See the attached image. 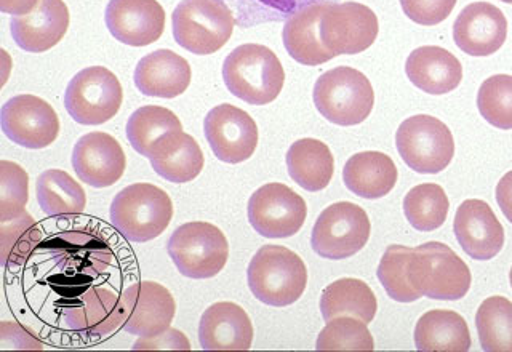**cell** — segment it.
I'll return each instance as SVG.
<instances>
[{
	"label": "cell",
	"mask_w": 512,
	"mask_h": 352,
	"mask_svg": "<svg viewBox=\"0 0 512 352\" xmlns=\"http://www.w3.org/2000/svg\"><path fill=\"white\" fill-rule=\"evenodd\" d=\"M223 79L229 92L239 100L263 106L272 103L282 92L285 71L271 48L244 44L226 56Z\"/></svg>",
	"instance_id": "obj_1"
},
{
	"label": "cell",
	"mask_w": 512,
	"mask_h": 352,
	"mask_svg": "<svg viewBox=\"0 0 512 352\" xmlns=\"http://www.w3.org/2000/svg\"><path fill=\"white\" fill-rule=\"evenodd\" d=\"M247 279L256 300L272 308H285L303 296L308 269L290 248L264 245L248 264Z\"/></svg>",
	"instance_id": "obj_2"
},
{
	"label": "cell",
	"mask_w": 512,
	"mask_h": 352,
	"mask_svg": "<svg viewBox=\"0 0 512 352\" xmlns=\"http://www.w3.org/2000/svg\"><path fill=\"white\" fill-rule=\"evenodd\" d=\"M408 282L418 295L431 300L456 301L468 295L471 271L468 264L440 242L410 248Z\"/></svg>",
	"instance_id": "obj_3"
},
{
	"label": "cell",
	"mask_w": 512,
	"mask_h": 352,
	"mask_svg": "<svg viewBox=\"0 0 512 352\" xmlns=\"http://www.w3.org/2000/svg\"><path fill=\"white\" fill-rule=\"evenodd\" d=\"M172 218V199L151 183L130 184L112 200V226L130 242L143 244L162 236Z\"/></svg>",
	"instance_id": "obj_4"
},
{
	"label": "cell",
	"mask_w": 512,
	"mask_h": 352,
	"mask_svg": "<svg viewBox=\"0 0 512 352\" xmlns=\"http://www.w3.org/2000/svg\"><path fill=\"white\" fill-rule=\"evenodd\" d=\"M314 103L328 122L352 127L372 114L375 92L365 74L349 66H338L317 79Z\"/></svg>",
	"instance_id": "obj_5"
},
{
	"label": "cell",
	"mask_w": 512,
	"mask_h": 352,
	"mask_svg": "<svg viewBox=\"0 0 512 352\" xmlns=\"http://www.w3.org/2000/svg\"><path fill=\"white\" fill-rule=\"evenodd\" d=\"M172 24L176 44L194 55H212L228 44L236 21L223 0H183Z\"/></svg>",
	"instance_id": "obj_6"
},
{
	"label": "cell",
	"mask_w": 512,
	"mask_h": 352,
	"mask_svg": "<svg viewBox=\"0 0 512 352\" xmlns=\"http://www.w3.org/2000/svg\"><path fill=\"white\" fill-rule=\"evenodd\" d=\"M168 255L189 279H212L228 263L229 244L218 226L205 221L183 224L168 240Z\"/></svg>",
	"instance_id": "obj_7"
},
{
	"label": "cell",
	"mask_w": 512,
	"mask_h": 352,
	"mask_svg": "<svg viewBox=\"0 0 512 352\" xmlns=\"http://www.w3.org/2000/svg\"><path fill=\"white\" fill-rule=\"evenodd\" d=\"M396 144L405 164L423 175L444 172L455 156L450 128L426 114L404 120L397 128Z\"/></svg>",
	"instance_id": "obj_8"
},
{
	"label": "cell",
	"mask_w": 512,
	"mask_h": 352,
	"mask_svg": "<svg viewBox=\"0 0 512 352\" xmlns=\"http://www.w3.org/2000/svg\"><path fill=\"white\" fill-rule=\"evenodd\" d=\"M124 90L114 72L92 66L77 72L64 93L69 116L80 125H103L116 116Z\"/></svg>",
	"instance_id": "obj_9"
},
{
	"label": "cell",
	"mask_w": 512,
	"mask_h": 352,
	"mask_svg": "<svg viewBox=\"0 0 512 352\" xmlns=\"http://www.w3.org/2000/svg\"><path fill=\"white\" fill-rule=\"evenodd\" d=\"M367 212L352 202H336L320 213L312 228V250L327 260H344L359 253L370 239Z\"/></svg>",
	"instance_id": "obj_10"
},
{
	"label": "cell",
	"mask_w": 512,
	"mask_h": 352,
	"mask_svg": "<svg viewBox=\"0 0 512 352\" xmlns=\"http://www.w3.org/2000/svg\"><path fill=\"white\" fill-rule=\"evenodd\" d=\"M308 205L287 184L269 183L248 200V221L260 236L287 239L303 228Z\"/></svg>",
	"instance_id": "obj_11"
},
{
	"label": "cell",
	"mask_w": 512,
	"mask_h": 352,
	"mask_svg": "<svg viewBox=\"0 0 512 352\" xmlns=\"http://www.w3.org/2000/svg\"><path fill=\"white\" fill-rule=\"evenodd\" d=\"M378 31L372 8L359 2L330 4L320 20V37L333 56L365 52L375 44Z\"/></svg>",
	"instance_id": "obj_12"
},
{
	"label": "cell",
	"mask_w": 512,
	"mask_h": 352,
	"mask_svg": "<svg viewBox=\"0 0 512 352\" xmlns=\"http://www.w3.org/2000/svg\"><path fill=\"white\" fill-rule=\"evenodd\" d=\"M8 140L26 149L52 146L60 133V119L52 104L36 95L13 96L0 112Z\"/></svg>",
	"instance_id": "obj_13"
},
{
	"label": "cell",
	"mask_w": 512,
	"mask_h": 352,
	"mask_svg": "<svg viewBox=\"0 0 512 352\" xmlns=\"http://www.w3.org/2000/svg\"><path fill=\"white\" fill-rule=\"evenodd\" d=\"M205 138L226 164H240L255 154L258 127L252 116L232 104H220L205 116Z\"/></svg>",
	"instance_id": "obj_14"
},
{
	"label": "cell",
	"mask_w": 512,
	"mask_h": 352,
	"mask_svg": "<svg viewBox=\"0 0 512 352\" xmlns=\"http://www.w3.org/2000/svg\"><path fill=\"white\" fill-rule=\"evenodd\" d=\"M127 311L125 330L140 338H151L165 332L172 325L176 304L172 293L164 285L143 280L122 292Z\"/></svg>",
	"instance_id": "obj_15"
},
{
	"label": "cell",
	"mask_w": 512,
	"mask_h": 352,
	"mask_svg": "<svg viewBox=\"0 0 512 352\" xmlns=\"http://www.w3.org/2000/svg\"><path fill=\"white\" fill-rule=\"evenodd\" d=\"M72 167L84 183L93 188H109L124 175L127 159L114 136L92 132L82 136L74 146Z\"/></svg>",
	"instance_id": "obj_16"
},
{
	"label": "cell",
	"mask_w": 512,
	"mask_h": 352,
	"mask_svg": "<svg viewBox=\"0 0 512 352\" xmlns=\"http://www.w3.org/2000/svg\"><path fill=\"white\" fill-rule=\"evenodd\" d=\"M106 26L112 36L130 47H146L162 37L165 12L157 0H111Z\"/></svg>",
	"instance_id": "obj_17"
},
{
	"label": "cell",
	"mask_w": 512,
	"mask_h": 352,
	"mask_svg": "<svg viewBox=\"0 0 512 352\" xmlns=\"http://www.w3.org/2000/svg\"><path fill=\"white\" fill-rule=\"evenodd\" d=\"M453 231L464 253L474 260H492L503 250V226L484 200H464L456 210Z\"/></svg>",
	"instance_id": "obj_18"
},
{
	"label": "cell",
	"mask_w": 512,
	"mask_h": 352,
	"mask_svg": "<svg viewBox=\"0 0 512 352\" xmlns=\"http://www.w3.org/2000/svg\"><path fill=\"white\" fill-rule=\"evenodd\" d=\"M508 37V20L500 8L474 2L463 8L453 24V40L461 52L490 56L503 47Z\"/></svg>",
	"instance_id": "obj_19"
},
{
	"label": "cell",
	"mask_w": 512,
	"mask_h": 352,
	"mask_svg": "<svg viewBox=\"0 0 512 352\" xmlns=\"http://www.w3.org/2000/svg\"><path fill=\"white\" fill-rule=\"evenodd\" d=\"M199 341L204 351H248L253 343L252 320L239 304H212L200 319Z\"/></svg>",
	"instance_id": "obj_20"
},
{
	"label": "cell",
	"mask_w": 512,
	"mask_h": 352,
	"mask_svg": "<svg viewBox=\"0 0 512 352\" xmlns=\"http://www.w3.org/2000/svg\"><path fill=\"white\" fill-rule=\"evenodd\" d=\"M12 36L29 53H44L60 44L69 28V10L64 0H40L34 12L16 16Z\"/></svg>",
	"instance_id": "obj_21"
},
{
	"label": "cell",
	"mask_w": 512,
	"mask_h": 352,
	"mask_svg": "<svg viewBox=\"0 0 512 352\" xmlns=\"http://www.w3.org/2000/svg\"><path fill=\"white\" fill-rule=\"evenodd\" d=\"M69 327L90 336L111 335L124 327L127 311L122 295L109 288L93 287L82 293L66 312Z\"/></svg>",
	"instance_id": "obj_22"
},
{
	"label": "cell",
	"mask_w": 512,
	"mask_h": 352,
	"mask_svg": "<svg viewBox=\"0 0 512 352\" xmlns=\"http://www.w3.org/2000/svg\"><path fill=\"white\" fill-rule=\"evenodd\" d=\"M58 266L74 276H100L112 263L108 242L95 229L80 228L64 232L56 240Z\"/></svg>",
	"instance_id": "obj_23"
},
{
	"label": "cell",
	"mask_w": 512,
	"mask_h": 352,
	"mask_svg": "<svg viewBox=\"0 0 512 352\" xmlns=\"http://www.w3.org/2000/svg\"><path fill=\"white\" fill-rule=\"evenodd\" d=\"M191 66L183 56L160 48L141 58L135 69V85L143 95L176 98L191 84Z\"/></svg>",
	"instance_id": "obj_24"
},
{
	"label": "cell",
	"mask_w": 512,
	"mask_h": 352,
	"mask_svg": "<svg viewBox=\"0 0 512 352\" xmlns=\"http://www.w3.org/2000/svg\"><path fill=\"white\" fill-rule=\"evenodd\" d=\"M405 72L415 87L429 95L453 92L463 80V66L455 55L436 45L416 48L408 56Z\"/></svg>",
	"instance_id": "obj_25"
},
{
	"label": "cell",
	"mask_w": 512,
	"mask_h": 352,
	"mask_svg": "<svg viewBox=\"0 0 512 352\" xmlns=\"http://www.w3.org/2000/svg\"><path fill=\"white\" fill-rule=\"evenodd\" d=\"M332 2H314L288 18L284 26L285 48L293 60L304 66H320L335 58L320 37V20Z\"/></svg>",
	"instance_id": "obj_26"
},
{
	"label": "cell",
	"mask_w": 512,
	"mask_h": 352,
	"mask_svg": "<svg viewBox=\"0 0 512 352\" xmlns=\"http://www.w3.org/2000/svg\"><path fill=\"white\" fill-rule=\"evenodd\" d=\"M151 167L170 183H189L204 170V152L183 130L170 133L152 151Z\"/></svg>",
	"instance_id": "obj_27"
},
{
	"label": "cell",
	"mask_w": 512,
	"mask_h": 352,
	"mask_svg": "<svg viewBox=\"0 0 512 352\" xmlns=\"http://www.w3.org/2000/svg\"><path fill=\"white\" fill-rule=\"evenodd\" d=\"M399 172L388 154L365 151L354 154L343 168L346 188L362 199H381L396 186Z\"/></svg>",
	"instance_id": "obj_28"
},
{
	"label": "cell",
	"mask_w": 512,
	"mask_h": 352,
	"mask_svg": "<svg viewBox=\"0 0 512 352\" xmlns=\"http://www.w3.org/2000/svg\"><path fill=\"white\" fill-rule=\"evenodd\" d=\"M468 324L458 312L432 309L418 320L415 346L423 352H466L471 349Z\"/></svg>",
	"instance_id": "obj_29"
},
{
	"label": "cell",
	"mask_w": 512,
	"mask_h": 352,
	"mask_svg": "<svg viewBox=\"0 0 512 352\" xmlns=\"http://www.w3.org/2000/svg\"><path fill=\"white\" fill-rule=\"evenodd\" d=\"M288 173L309 192L327 188L335 173V159L327 144L316 138L295 141L287 152Z\"/></svg>",
	"instance_id": "obj_30"
},
{
	"label": "cell",
	"mask_w": 512,
	"mask_h": 352,
	"mask_svg": "<svg viewBox=\"0 0 512 352\" xmlns=\"http://www.w3.org/2000/svg\"><path fill=\"white\" fill-rule=\"evenodd\" d=\"M378 301L364 280L344 277L324 288L320 296V312L325 322L335 317L351 316L370 324L376 316Z\"/></svg>",
	"instance_id": "obj_31"
},
{
	"label": "cell",
	"mask_w": 512,
	"mask_h": 352,
	"mask_svg": "<svg viewBox=\"0 0 512 352\" xmlns=\"http://www.w3.org/2000/svg\"><path fill=\"white\" fill-rule=\"evenodd\" d=\"M37 200L45 215H80L87 205V194L68 172L53 168L39 176Z\"/></svg>",
	"instance_id": "obj_32"
},
{
	"label": "cell",
	"mask_w": 512,
	"mask_h": 352,
	"mask_svg": "<svg viewBox=\"0 0 512 352\" xmlns=\"http://www.w3.org/2000/svg\"><path fill=\"white\" fill-rule=\"evenodd\" d=\"M178 130H183L180 119L175 112L162 106L136 109L127 124L128 141L132 148L148 159L160 140Z\"/></svg>",
	"instance_id": "obj_33"
},
{
	"label": "cell",
	"mask_w": 512,
	"mask_h": 352,
	"mask_svg": "<svg viewBox=\"0 0 512 352\" xmlns=\"http://www.w3.org/2000/svg\"><path fill=\"white\" fill-rule=\"evenodd\" d=\"M480 346L487 352H512V301L490 296L476 314Z\"/></svg>",
	"instance_id": "obj_34"
},
{
	"label": "cell",
	"mask_w": 512,
	"mask_h": 352,
	"mask_svg": "<svg viewBox=\"0 0 512 352\" xmlns=\"http://www.w3.org/2000/svg\"><path fill=\"white\" fill-rule=\"evenodd\" d=\"M450 202L444 188L436 183L418 184L407 192L404 213L408 223L418 231L439 229L447 220Z\"/></svg>",
	"instance_id": "obj_35"
},
{
	"label": "cell",
	"mask_w": 512,
	"mask_h": 352,
	"mask_svg": "<svg viewBox=\"0 0 512 352\" xmlns=\"http://www.w3.org/2000/svg\"><path fill=\"white\" fill-rule=\"evenodd\" d=\"M40 244V229L29 213L0 221V256L4 266H20L31 258Z\"/></svg>",
	"instance_id": "obj_36"
},
{
	"label": "cell",
	"mask_w": 512,
	"mask_h": 352,
	"mask_svg": "<svg viewBox=\"0 0 512 352\" xmlns=\"http://www.w3.org/2000/svg\"><path fill=\"white\" fill-rule=\"evenodd\" d=\"M317 351H373L375 341L364 320L351 316L328 320L319 333Z\"/></svg>",
	"instance_id": "obj_37"
},
{
	"label": "cell",
	"mask_w": 512,
	"mask_h": 352,
	"mask_svg": "<svg viewBox=\"0 0 512 352\" xmlns=\"http://www.w3.org/2000/svg\"><path fill=\"white\" fill-rule=\"evenodd\" d=\"M477 108L488 124L512 130V76L496 74L480 85Z\"/></svg>",
	"instance_id": "obj_38"
},
{
	"label": "cell",
	"mask_w": 512,
	"mask_h": 352,
	"mask_svg": "<svg viewBox=\"0 0 512 352\" xmlns=\"http://www.w3.org/2000/svg\"><path fill=\"white\" fill-rule=\"evenodd\" d=\"M410 248L404 245H389L378 266V279L384 290L397 303H413L420 295L408 282V255Z\"/></svg>",
	"instance_id": "obj_39"
},
{
	"label": "cell",
	"mask_w": 512,
	"mask_h": 352,
	"mask_svg": "<svg viewBox=\"0 0 512 352\" xmlns=\"http://www.w3.org/2000/svg\"><path fill=\"white\" fill-rule=\"evenodd\" d=\"M29 200V176L10 160L0 162V221L21 215Z\"/></svg>",
	"instance_id": "obj_40"
},
{
	"label": "cell",
	"mask_w": 512,
	"mask_h": 352,
	"mask_svg": "<svg viewBox=\"0 0 512 352\" xmlns=\"http://www.w3.org/2000/svg\"><path fill=\"white\" fill-rule=\"evenodd\" d=\"M458 0H400L410 20L421 26H437L447 20Z\"/></svg>",
	"instance_id": "obj_41"
},
{
	"label": "cell",
	"mask_w": 512,
	"mask_h": 352,
	"mask_svg": "<svg viewBox=\"0 0 512 352\" xmlns=\"http://www.w3.org/2000/svg\"><path fill=\"white\" fill-rule=\"evenodd\" d=\"M0 349H20V351H42V341L29 328L21 327L15 322L0 324Z\"/></svg>",
	"instance_id": "obj_42"
},
{
	"label": "cell",
	"mask_w": 512,
	"mask_h": 352,
	"mask_svg": "<svg viewBox=\"0 0 512 352\" xmlns=\"http://www.w3.org/2000/svg\"><path fill=\"white\" fill-rule=\"evenodd\" d=\"M191 343L180 330L167 328L151 338H140L133 344V351H189Z\"/></svg>",
	"instance_id": "obj_43"
},
{
	"label": "cell",
	"mask_w": 512,
	"mask_h": 352,
	"mask_svg": "<svg viewBox=\"0 0 512 352\" xmlns=\"http://www.w3.org/2000/svg\"><path fill=\"white\" fill-rule=\"evenodd\" d=\"M496 202L500 205L503 215L512 224V170L506 173L496 186Z\"/></svg>",
	"instance_id": "obj_44"
},
{
	"label": "cell",
	"mask_w": 512,
	"mask_h": 352,
	"mask_svg": "<svg viewBox=\"0 0 512 352\" xmlns=\"http://www.w3.org/2000/svg\"><path fill=\"white\" fill-rule=\"evenodd\" d=\"M40 0H0V10L8 15L23 16L36 10Z\"/></svg>",
	"instance_id": "obj_45"
},
{
	"label": "cell",
	"mask_w": 512,
	"mask_h": 352,
	"mask_svg": "<svg viewBox=\"0 0 512 352\" xmlns=\"http://www.w3.org/2000/svg\"><path fill=\"white\" fill-rule=\"evenodd\" d=\"M261 4L268 5V7L276 8L282 13L293 12L296 8V0H258Z\"/></svg>",
	"instance_id": "obj_46"
},
{
	"label": "cell",
	"mask_w": 512,
	"mask_h": 352,
	"mask_svg": "<svg viewBox=\"0 0 512 352\" xmlns=\"http://www.w3.org/2000/svg\"><path fill=\"white\" fill-rule=\"evenodd\" d=\"M509 280H511V287H512V268H511V272H509Z\"/></svg>",
	"instance_id": "obj_47"
},
{
	"label": "cell",
	"mask_w": 512,
	"mask_h": 352,
	"mask_svg": "<svg viewBox=\"0 0 512 352\" xmlns=\"http://www.w3.org/2000/svg\"><path fill=\"white\" fill-rule=\"evenodd\" d=\"M501 2H506V4H512V0H501Z\"/></svg>",
	"instance_id": "obj_48"
}]
</instances>
